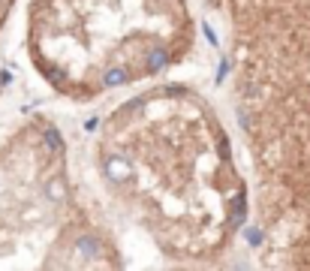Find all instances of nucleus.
Returning a JSON list of instances; mask_svg holds the SVG:
<instances>
[{"label": "nucleus", "mask_w": 310, "mask_h": 271, "mask_svg": "<svg viewBox=\"0 0 310 271\" xmlns=\"http://www.w3.org/2000/svg\"><path fill=\"white\" fill-rule=\"evenodd\" d=\"M75 247H79L82 256H96V253H100V241H96V238H90V235H82Z\"/></svg>", "instance_id": "obj_1"}, {"label": "nucleus", "mask_w": 310, "mask_h": 271, "mask_svg": "<svg viewBox=\"0 0 310 271\" xmlns=\"http://www.w3.org/2000/svg\"><path fill=\"white\" fill-rule=\"evenodd\" d=\"M127 75H130V72H127L124 67H114V69H109V72H106L103 85H109V88H114V85H124V82H127Z\"/></svg>", "instance_id": "obj_2"}, {"label": "nucleus", "mask_w": 310, "mask_h": 271, "mask_svg": "<svg viewBox=\"0 0 310 271\" xmlns=\"http://www.w3.org/2000/svg\"><path fill=\"white\" fill-rule=\"evenodd\" d=\"M166 61H169V54H166L163 48H154V51L148 54V69H151V72H157V69L166 67Z\"/></svg>", "instance_id": "obj_3"}, {"label": "nucleus", "mask_w": 310, "mask_h": 271, "mask_svg": "<svg viewBox=\"0 0 310 271\" xmlns=\"http://www.w3.org/2000/svg\"><path fill=\"white\" fill-rule=\"evenodd\" d=\"M45 148H48V151H61V148H64V139H61V136H57V130H45Z\"/></svg>", "instance_id": "obj_4"}, {"label": "nucleus", "mask_w": 310, "mask_h": 271, "mask_svg": "<svg viewBox=\"0 0 310 271\" xmlns=\"http://www.w3.org/2000/svg\"><path fill=\"white\" fill-rule=\"evenodd\" d=\"M247 241L256 247V244H262V229H247Z\"/></svg>", "instance_id": "obj_5"}, {"label": "nucleus", "mask_w": 310, "mask_h": 271, "mask_svg": "<svg viewBox=\"0 0 310 271\" xmlns=\"http://www.w3.org/2000/svg\"><path fill=\"white\" fill-rule=\"evenodd\" d=\"M202 30H205V40H208V43H211V45H217V33L211 30V24L205 22V24H202Z\"/></svg>", "instance_id": "obj_6"}, {"label": "nucleus", "mask_w": 310, "mask_h": 271, "mask_svg": "<svg viewBox=\"0 0 310 271\" xmlns=\"http://www.w3.org/2000/svg\"><path fill=\"white\" fill-rule=\"evenodd\" d=\"M226 72H229V61H223V64H220V72H217V82H223V79H226Z\"/></svg>", "instance_id": "obj_7"}, {"label": "nucleus", "mask_w": 310, "mask_h": 271, "mask_svg": "<svg viewBox=\"0 0 310 271\" xmlns=\"http://www.w3.org/2000/svg\"><path fill=\"white\" fill-rule=\"evenodd\" d=\"M85 130H88V133L90 130H96V118H88V121H85Z\"/></svg>", "instance_id": "obj_8"}, {"label": "nucleus", "mask_w": 310, "mask_h": 271, "mask_svg": "<svg viewBox=\"0 0 310 271\" xmlns=\"http://www.w3.org/2000/svg\"><path fill=\"white\" fill-rule=\"evenodd\" d=\"M0 82H6V79H0Z\"/></svg>", "instance_id": "obj_9"}]
</instances>
